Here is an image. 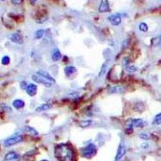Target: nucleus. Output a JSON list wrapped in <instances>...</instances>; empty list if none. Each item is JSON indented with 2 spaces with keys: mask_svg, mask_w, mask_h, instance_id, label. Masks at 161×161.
Returning <instances> with one entry per match:
<instances>
[{
  "mask_svg": "<svg viewBox=\"0 0 161 161\" xmlns=\"http://www.w3.org/2000/svg\"><path fill=\"white\" fill-rule=\"evenodd\" d=\"M23 140V136L22 135L17 134L14 135V136H12L7 139H6L3 142V145L6 147L12 146L13 145H15L17 143L22 142Z\"/></svg>",
  "mask_w": 161,
  "mask_h": 161,
  "instance_id": "nucleus-3",
  "label": "nucleus"
},
{
  "mask_svg": "<svg viewBox=\"0 0 161 161\" xmlns=\"http://www.w3.org/2000/svg\"><path fill=\"white\" fill-rule=\"evenodd\" d=\"M10 59L7 55H5L1 59V63L3 65H8L10 63Z\"/></svg>",
  "mask_w": 161,
  "mask_h": 161,
  "instance_id": "nucleus-26",
  "label": "nucleus"
},
{
  "mask_svg": "<svg viewBox=\"0 0 161 161\" xmlns=\"http://www.w3.org/2000/svg\"><path fill=\"white\" fill-rule=\"evenodd\" d=\"M52 107L50 104L48 103H45L40 105L38 107H37L36 108V111H37V112H40V111H45L47 110L48 109H50V108Z\"/></svg>",
  "mask_w": 161,
  "mask_h": 161,
  "instance_id": "nucleus-17",
  "label": "nucleus"
},
{
  "mask_svg": "<svg viewBox=\"0 0 161 161\" xmlns=\"http://www.w3.org/2000/svg\"><path fill=\"white\" fill-rule=\"evenodd\" d=\"M24 101L22 99H16L13 101L12 105L14 107L16 110H19L22 109L24 106Z\"/></svg>",
  "mask_w": 161,
  "mask_h": 161,
  "instance_id": "nucleus-15",
  "label": "nucleus"
},
{
  "mask_svg": "<svg viewBox=\"0 0 161 161\" xmlns=\"http://www.w3.org/2000/svg\"><path fill=\"white\" fill-rule=\"evenodd\" d=\"M10 40L15 43L22 45L23 43V39L22 35L18 33L12 34L10 36Z\"/></svg>",
  "mask_w": 161,
  "mask_h": 161,
  "instance_id": "nucleus-12",
  "label": "nucleus"
},
{
  "mask_svg": "<svg viewBox=\"0 0 161 161\" xmlns=\"http://www.w3.org/2000/svg\"><path fill=\"white\" fill-rule=\"evenodd\" d=\"M99 12L101 13H104V12H107L110 11V5L108 1L107 0H103L101 1V4L99 6V9H98Z\"/></svg>",
  "mask_w": 161,
  "mask_h": 161,
  "instance_id": "nucleus-11",
  "label": "nucleus"
},
{
  "mask_svg": "<svg viewBox=\"0 0 161 161\" xmlns=\"http://www.w3.org/2000/svg\"><path fill=\"white\" fill-rule=\"evenodd\" d=\"M153 124L159 125L161 124V113H159L157 115H156L153 121Z\"/></svg>",
  "mask_w": 161,
  "mask_h": 161,
  "instance_id": "nucleus-22",
  "label": "nucleus"
},
{
  "mask_svg": "<svg viewBox=\"0 0 161 161\" xmlns=\"http://www.w3.org/2000/svg\"><path fill=\"white\" fill-rule=\"evenodd\" d=\"M18 154L14 152H10L5 156L3 161H19Z\"/></svg>",
  "mask_w": 161,
  "mask_h": 161,
  "instance_id": "nucleus-9",
  "label": "nucleus"
},
{
  "mask_svg": "<svg viewBox=\"0 0 161 161\" xmlns=\"http://www.w3.org/2000/svg\"><path fill=\"white\" fill-rule=\"evenodd\" d=\"M32 79L34 80V82H36L37 83L41 84L45 87H47V88H50V87H52V85H53V83L48 81V80L46 79H45L43 78H42L41 76L37 75V74H34L32 75Z\"/></svg>",
  "mask_w": 161,
  "mask_h": 161,
  "instance_id": "nucleus-4",
  "label": "nucleus"
},
{
  "mask_svg": "<svg viewBox=\"0 0 161 161\" xmlns=\"http://www.w3.org/2000/svg\"><path fill=\"white\" fill-rule=\"evenodd\" d=\"M108 19L114 26H117L121 23V16L118 13L110 16L108 17Z\"/></svg>",
  "mask_w": 161,
  "mask_h": 161,
  "instance_id": "nucleus-5",
  "label": "nucleus"
},
{
  "mask_svg": "<svg viewBox=\"0 0 161 161\" xmlns=\"http://www.w3.org/2000/svg\"><path fill=\"white\" fill-rule=\"evenodd\" d=\"M28 86V85L27 84V83L25 81H22L20 83V87L23 90H26Z\"/></svg>",
  "mask_w": 161,
  "mask_h": 161,
  "instance_id": "nucleus-27",
  "label": "nucleus"
},
{
  "mask_svg": "<svg viewBox=\"0 0 161 161\" xmlns=\"http://www.w3.org/2000/svg\"><path fill=\"white\" fill-rule=\"evenodd\" d=\"M126 153V149L125 146L122 144H120L119 146L118 150H117V155L115 156V160L116 161L119 160L120 159H121L123 156L125 155Z\"/></svg>",
  "mask_w": 161,
  "mask_h": 161,
  "instance_id": "nucleus-10",
  "label": "nucleus"
},
{
  "mask_svg": "<svg viewBox=\"0 0 161 161\" xmlns=\"http://www.w3.org/2000/svg\"><path fill=\"white\" fill-rule=\"evenodd\" d=\"M92 120H86V121H82L79 122V126L81 128H86L88 127L92 124Z\"/></svg>",
  "mask_w": 161,
  "mask_h": 161,
  "instance_id": "nucleus-18",
  "label": "nucleus"
},
{
  "mask_svg": "<svg viewBox=\"0 0 161 161\" xmlns=\"http://www.w3.org/2000/svg\"><path fill=\"white\" fill-rule=\"evenodd\" d=\"M141 146L142 148H144V149L148 148V144L147 142H144V143H142V144L141 145Z\"/></svg>",
  "mask_w": 161,
  "mask_h": 161,
  "instance_id": "nucleus-29",
  "label": "nucleus"
},
{
  "mask_svg": "<svg viewBox=\"0 0 161 161\" xmlns=\"http://www.w3.org/2000/svg\"><path fill=\"white\" fill-rule=\"evenodd\" d=\"M159 44L160 46L161 47V34L160 35V36L159 37Z\"/></svg>",
  "mask_w": 161,
  "mask_h": 161,
  "instance_id": "nucleus-31",
  "label": "nucleus"
},
{
  "mask_svg": "<svg viewBox=\"0 0 161 161\" xmlns=\"http://www.w3.org/2000/svg\"><path fill=\"white\" fill-rule=\"evenodd\" d=\"M26 92L30 97L35 96L37 92V86L34 83L29 84L26 89Z\"/></svg>",
  "mask_w": 161,
  "mask_h": 161,
  "instance_id": "nucleus-6",
  "label": "nucleus"
},
{
  "mask_svg": "<svg viewBox=\"0 0 161 161\" xmlns=\"http://www.w3.org/2000/svg\"><path fill=\"white\" fill-rule=\"evenodd\" d=\"M96 146L95 144L90 143L88 145L82 149L81 153L83 157H85L87 159H90L93 157L96 154Z\"/></svg>",
  "mask_w": 161,
  "mask_h": 161,
  "instance_id": "nucleus-2",
  "label": "nucleus"
},
{
  "mask_svg": "<svg viewBox=\"0 0 161 161\" xmlns=\"http://www.w3.org/2000/svg\"><path fill=\"white\" fill-rule=\"evenodd\" d=\"M124 92V87L122 86H114L108 90V93H119Z\"/></svg>",
  "mask_w": 161,
  "mask_h": 161,
  "instance_id": "nucleus-14",
  "label": "nucleus"
},
{
  "mask_svg": "<svg viewBox=\"0 0 161 161\" xmlns=\"http://www.w3.org/2000/svg\"><path fill=\"white\" fill-rule=\"evenodd\" d=\"M45 30L44 29H40L37 30L36 32H35V38L36 40H40L44 36Z\"/></svg>",
  "mask_w": 161,
  "mask_h": 161,
  "instance_id": "nucleus-19",
  "label": "nucleus"
},
{
  "mask_svg": "<svg viewBox=\"0 0 161 161\" xmlns=\"http://www.w3.org/2000/svg\"><path fill=\"white\" fill-rule=\"evenodd\" d=\"M139 30L142 31V32H146L148 30V24H147L146 23H141L139 24Z\"/></svg>",
  "mask_w": 161,
  "mask_h": 161,
  "instance_id": "nucleus-21",
  "label": "nucleus"
},
{
  "mask_svg": "<svg viewBox=\"0 0 161 161\" xmlns=\"http://www.w3.org/2000/svg\"><path fill=\"white\" fill-rule=\"evenodd\" d=\"M41 161H48V160H42Z\"/></svg>",
  "mask_w": 161,
  "mask_h": 161,
  "instance_id": "nucleus-32",
  "label": "nucleus"
},
{
  "mask_svg": "<svg viewBox=\"0 0 161 161\" xmlns=\"http://www.w3.org/2000/svg\"><path fill=\"white\" fill-rule=\"evenodd\" d=\"M129 61H128V58H125V59H123V61H122V63H123V65H124V66H126V65L127 66V65L129 64Z\"/></svg>",
  "mask_w": 161,
  "mask_h": 161,
  "instance_id": "nucleus-28",
  "label": "nucleus"
},
{
  "mask_svg": "<svg viewBox=\"0 0 161 161\" xmlns=\"http://www.w3.org/2000/svg\"><path fill=\"white\" fill-rule=\"evenodd\" d=\"M25 128L26 132L29 133V134H32V135H34V136L38 135L37 132L34 128L31 127V126H25V128Z\"/></svg>",
  "mask_w": 161,
  "mask_h": 161,
  "instance_id": "nucleus-20",
  "label": "nucleus"
},
{
  "mask_svg": "<svg viewBox=\"0 0 161 161\" xmlns=\"http://www.w3.org/2000/svg\"><path fill=\"white\" fill-rule=\"evenodd\" d=\"M37 74L41 76L42 78L46 79L47 80H48V81H50L52 83H55V80L54 78H53V77H52L50 73H49L48 72L44 70H42V69L39 70L37 72Z\"/></svg>",
  "mask_w": 161,
  "mask_h": 161,
  "instance_id": "nucleus-7",
  "label": "nucleus"
},
{
  "mask_svg": "<svg viewBox=\"0 0 161 161\" xmlns=\"http://www.w3.org/2000/svg\"><path fill=\"white\" fill-rule=\"evenodd\" d=\"M146 124L145 121H143L141 119H132L130 122H129V126L132 128L133 126L135 127H144Z\"/></svg>",
  "mask_w": 161,
  "mask_h": 161,
  "instance_id": "nucleus-8",
  "label": "nucleus"
},
{
  "mask_svg": "<svg viewBox=\"0 0 161 161\" xmlns=\"http://www.w3.org/2000/svg\"><path fill=\"white\" fill-rule=\"evenodd\" d=\"M11 2L14 4H20V3H22L23 2V1L22 0H20V1H16V0H13V1H11Z\"/></svg>",
  "mask_w": 161,
  "mask_h": 161,
  "instance_id": "nucleus-30",
  "label": "nucleus"
},
{
  "mask_svg": "<svg viewBox=\"0 0 161 161\" xmlns=\"http://www.w3.org/2000/svg\"><path fill=\"white\" fill-rule=\"evenodd\" d=\"M62 57L61 52L59 49L55 48L52 53V59L53 61H58Z\"/></svg>",
  "mask_w": 161,
  "mask_h": 161,
  "instance_id": "nucleus-13",
  "label": "nucleus"
},
{
  "mask_svg": "<svg viewBox=\"0 0 161 161\" xmlns=\"http://www.w3.org/2000/svg\"><path fill=\"white\" fill-rule=\"evenodd\" d=\"M125 70L127 72L132 73H134L135 72H137V68L136 67V66H134V65L128 66H126V67Z\"/></svg>",
  "mask_w": 161,
  "mask_h": 161,
  "instance_id": "nucleus-23",
  "label": "nucleus"
},
{
  "mask_svg": "<svg viewBox=\"0 0 161 161\" xmlns=\"http://www.w3.org/2000/svg\"><path fill=\"white\" fill-rule=\"evenodd\" d=\"M76 71H77L76 68H75L74 66H66L64 69V72H65V75L68 77L73 74V73H74Z\"/></svg>",
  "mask_w": 161,
  "mask_h": 161,
  "instance_id": "nucleus-16",
  "label": "nucleus"
},
{
  "mask_svg": "<svg viewBox=\"0 0 161 161\" xmlns=\"http://www.w3.org/2000/svg\"><path fill=\"white\" fill-rule=\"evenodd\" d=\"M107 68H108V65L107 64H106V65L104 64L102 66H101V70H100V72L99 73V77H103L105 74Z\"/></svg>",
  "mask_w": 161,
  "mask_h": 161,
  "instance_id": "nucleus-24",
  "label": "nucleus"
},
{
  "mask_svg": "<svg viewBox=\"0 0 161 161\" xmlns=\"http://www.w3.org/2000/svg\"><path fill=\"white\" fill-rule=\"evenodd\" d=\"M139 137L140 139L145 140V141H148V140L150 139V135L148 134H146V133H144V132L140 133V134H139Z\"/></svg>",
  "mask_w": 161,
  "mask_h": 161,
  "instance_id": "nucleus-25",
  "label": "nucleus"
},
{
  "mask_svg": "<svg viewBox=\"0 0 161 161\" xmlns=\"http://www.w3.org/2000/svg\"><path fill=\"white\" fill-rule=\"evenodd\" d=\"M55 156L59 161H73L74 153L67 144H61L57 146L54 150Z\"/></svg>",
  "mask_w": 161,
  "mask_h": 161,
  "instance_id": "nucleus-1",
  "label": "nucleus"
}]
</instances>
